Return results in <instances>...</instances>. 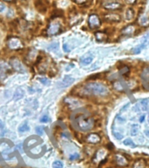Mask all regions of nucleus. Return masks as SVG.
Masks as SVG:
<instances>
[{"label":"nucleus","instance_id":"obj_10","mask_svg":"<svg viewBox=\"0 0 149 168\" xmlns=\"http://www.w3.org/2000/svg\"><path fill=\"white\" fill-rule=\"evenodd\" d=\"M104 8L108 10H120L122 8V5H121V4H119L118 2L112 1V2L106 3L104 4Z\"/></svg>","mask_w":149,"mask_h":168},{"label":"nucleus","instance_id":"obj_28","mask_svg":"<svg viewBox=\"0 0 149 168\" xmlns=\"http://www.w3.org/2000/svg\"><path fill=\"white\" fill-rule=\"evenodd\" d=\"M80 158V154L79 153H73V154H72V155H70L69 158L71 160H75V159H78V158Z\"/></svg>","mask_w":149,"mask_h":168},{"label":"nucleus","instance_id":"obj_18","mask_svg":"<svg viewBox=\"0 0 149 168\" xmlns=\"http://www.w3.org/2000/svg\"><path fill=\"white\" fill-rule=\"evenodd\" d=\"M134 18V11L132 8L127 9V12H126V19L127 20H132Z\"/></svg>","mask_w":149,"mask_h":168},{"label":"nucleus","instance_id":"obj_5","mask_svg":"<svg viewBox=\"0 0 149 168\" xmlns=\"http://www.w3.org/2000/svg\"><path fill=\"white\" fill-rule=\"evenodd\" d=\"M24 46L23 43L21 39H19V38H11L8 40V47L11 50H19L22 49Z\"/></svg>","mask_w":149,"mask_h":168},{"label":"nucleus","instance_id":"obj_9","mask_svg":"<svg viewBox=\"0 0 149 168\" xmlns=\"http://www.w3.org/2000/svg\"><path fill=\"white\" fill-rule=\"evenodd\" d=\"M35 7L41 13H45L47 10V2L46 0H37L35 3Z\"/></svg>","mask_w":149,"mask_h":168},{"label":"nucleus","instance_id":"obj_29","mask_svg":"<svg viewBox=\"0 0 149 168\" xmlns=\"http://www.w3.org/2000/svg\"><path fill=\"white\" fill-rule=\"evenodd\" d=\"M49 120V117L46 116V115H45V116H43V117L40 118V122H42V123H46V122H48Z\"/></svg>","mask_w":149,"mask_h":168},{"label":"nucleus","instance_id":"obj_37","mask_svg":"<svg viewBox=\"0 0 149 168\" xmlns=\"http://www.w3.org/2000/svg\"><path fill=\"white\" fill-rule=\"evenodd\" d=\"M4 1H6V2H11V1H13V0H4Z\"/></svg>","mask_w":149,"mask_h":168},{"label":"nucleus","instance_id":"obj_15","mask_svg":"<svg viewBox=\"0 0 149 168\" xmlns=\"http://www.w3.org/2000/svg\"><path fill=\"white\" fill-rule=\"evenodd\" d=\"M141 79L143 81L149 83V66L146 67L141 72Z\"/></svg>","mask_w":149,"mask_h":168},{"label":"nucleus","instance_id":"obj_21","mask_svg":"<svg viewBox=\"0 0 149 168\" xmlns=\"http://www.w3.org/2000/svg\"><path fill=\"white\" fill-rule=\"evenodd\" d=\"M139 132V126L138 125H133L131 128V135L136 136Z\"/></svg>","mask_w":149,"mask_h":168},{"label":"nucleus","instance_id":"obj_24","mask_svg":"<svg viewBox=\"0 0 149 168\" xmlns=\"http://www.w3.org/2000/svg\"><path fill=\"white\" fill-rule=\"evenodd\" d=\"M139 23H140V25H147L149 23V19L148 17H146L145 15H143V16L139 19Z\"/></svg>","mask_w":149,"mask_h":168},{"label":"nucleus","instance_id":"obj_14","mask_svg":"<svg viewBox=\"0 0 149 168\" xmlns=\"http://www.w3.org/2000/svg\"><path fill=\"white\" fill-rule=\"evenodd\" d=\"M25 96V90L21 87L17 88L15 92H14V95H13V99L14 100H19V99H22L23 97Z\"/></svg>","mask_w":149,"mask_h":168},{"label":"nucleus","instance_id":"obj_26","mask_svg":"<svg viewBox=\"0 0 149 168\" xmlns=\"http://www.w3.org/2000/svg\"><path fill=\"white\" fill-rule=\"evenodd\" d=\"M39 81H40L41 84L45 85H50V80L46 78H39Z\"/></svg>","mask_w":149,"mask_h":168},{"label":"nucleus","instance_id":"obj_1","mask_svg":"<svg viewBox=\"0 0 149 168\" xmlns=\"http://www.w3.org/2000/svg\"><path fill=\"white\" fill-rule=\"evenodd\" d=\"M85 91H87L90 94L92 95H98V96H103L108 93L107 87L98 82H90L85 85Z\"/></svg>","mask_w":149,"mask_h":168},{"label":"nucleus","instance_id":"obj_30","mask_svg":"<svg viewBox=\"0 0 149 168\" xmlns=\"http://www.w3.org/2000/svg\"><path fill=\"white\" fill-rule=\"evenodd\" d=\"M112 134H113V136L115 137V138H117V139H121V138H124V136L122 135V134H119V133H118V132H112Z\"/></svg>","mask_w":149,"mask_h":168},{"label":"nucleus","instance_id":"obj_23","mask_svg":"<svg viewBox=\"0 0 149 168\" xmlns=\"http://www.w3.org/2000/svg\"><path fill=\"white\" fill-rule=\"evenodd\" d=\"M95 37H96V39L98 41H103V40L107 39V36L103 32H96L95 33Z\"/></svg>","mask_w":149,"mask_h":168},{"label":"nucleus","instance_id":"obj_36","mask_svg":"<svg viewBox=\"0 0 149 168\" xmlns=\"http://www.w3.org/2000/svg\"><path fill=\"white\" fill-rule=\"evenodd\" d=\"M77 2L81 4V3H83V2H86V0H77Z\"/></svg>","mask_w":149,"mask_h":168},{"label":"nucleus","instance_id":"obj_16","mask_svg":"<svg viewBox=\"0 0 149 168\" xmlns=\"http://www.w3.org/2000/svg\"><path fill=\"white\" fill-rule=\"evenodd\" d=\"M139 106H140V109L142 111H144V112L148 111V99H141L140 102H139Z\"/></svg>","mask_w":149,"mask_h":168},{"label":"nucleus","instance_id":"obj_13","mask_svg":"<svg viewBox=\"0 0 149 168\" xmlns=\"http://www.w3.org/2000/svg\"><path fill=\"white\" fill-rule=\"evenodd\" d=\"M86 140H87V142H89L91 144H97L100 141V137L96 133H91L87 136Z\"/></svg>","mask_w":149,"mask_h":168},{"label":"nucleus","instance_id":"obj_8","mask_svg":"<svg viewBox=\"0 0 149 168\" xmlns=\"http://www.w3.org/2000/svg\"><path fill=\"white\" fill-rule=\"evenodd\" d=\"M74 80H75V79H73L72 77H71L69 75H66V76H65L64 79H62L60 83H59L58 85H59L60 88H66V87L70 86V85L74 82Z\"/></svg>","mask_w":149,"mask_h":168},{"label":"nucleus","instance_id":"obj_31","mask_svg":"<svg viewBox=\"0 0 149 168\" xmlns=\"http://www.w3.org/2000/svg\"><path fill=\"white\" fill-rule=\"evenodd\" d=\"M63 50H64L66 52H70L72 49L69 48V46H68V45H67V44H64V45H63Z\"/></svg>","mask_w":149,"mask_h":168},{"label":"nucleus","instance_id":"obj_35","mask_svg":"<svg viewBox=\"0 0 149 168\" xmlns=\"http://www.w3.org/2000/svg\"><path fill=\"white\" fill-rule=\"evenodd\" d=\"M144 120H145V115L141 116V118H140V119H139V121H140V122H143Z\"/></svg>","mask_w":149,"mask_h":168},{"label":"nucleus","instance_id":"obj_4","mask_svg":"<svg viewBox=\"0 0 149 168\" xmlns=\"http://www.w3.org/2000/svg\"><path fill=\"white\" fill-rule=\"evenodd\" d=\"M10 71V65L4 60H0V80H4Z\"/></svg>","mask_w":149,"mask_h":168},{"label":"nucleus","instance_id":"obj_11","mask_svg":"<svg viewBox=\"0 0 149 168\" xmlns=\"http://www.w3.org/2000/svg\"><path fill=\"white\" fill-rule=\"evenodd\" d=\"M65 103H66V105H68L70 108L72 109L79 107L80 105H81L80 100H78V99H73V98H71V97L66 98V99H65Z\"/></svg>","mask_w":149,"mask_h":168},{"label":"nucleus","instance_id":"obj_17","mask_svg":"<svg viewBox=\"0 0 149 168\" xmlns=\"http://www.w3.org/2000/svg\"><path fill=\"white\" fill-rule=\"evenodd\" d=\"M93 59V58L92 56H87V57H84L80 59V63L83 65H90L92 63V61Z\"/></svg>","mask_w":149,"mask_h":168},{"label":"nucleus","instance_id":"obj_22","mask_svg":"<svg viewBox=\"0 0 149 168\" xmlns=\"http://www.w3.org/2000/svg\"><path fill=\"white\" fill-rule=\"evenodd\" d=\"M116 160H117V163L120 165V166H125V165H127V160L125 159V158H123L122 156H120V155H118L117 157H116Z\"/></svg>","mask_w":149,"mask_h":168},{"label":"nucleus","instance_id":"obj_32","mask_svg":"<svg viewBox=\"0 0 149 168\" xmlns=\"http://www.w3.org/2000/svg\"><path fill=\"white\" fill-rule=\"evenodd\" d=\"M5 9V5L3 3H0V12L4 11V10Z\"/></svg>","mask_w":149,"mask_h":168},{"label":"nucleus","instance_id":"obj_20","mask_svg":"<svg viewBox=\"0 0 149 168\" xmlns=\"http://www.w3.org/2000/svg\"><path fill=\"white\" fill-rule=\"evenodd\" d=\"M123 144H124L125 146H130V147H133V148L136 147L135 144L133 143V141L131 138H127V139H125V140L123 141Z\"/></svg>","mask_w":149,"mask_h":168},{"label":"nucleus","instance_id":"obj_7","mask_svg":"<svg viewBox=\"0 0 149 168\" xmlns=\"http://www.w3.org/2000/svg\"><path fill=\"white\" fill-rule=\"evenodd\" d=\"M88 24H89V26L92 29H95V28H99L100 25H101V22H100V19L97 15L92 14L89 17Z\"/></svg>","mask_w":149,"mask_h":168},{"label":"nucleus","instance_id":"obj_3","mask_svg":"<svg viewBox=\"0 0 149 168\" xmlns=\"http://www.w3.org/2000/svg\"><path fill=\"white\" fill-rule=\"evenodd\" d=\"M10 65L14 71H18L19 73H25L26 71V69L25 68V66L21 63L19 59H18L17 57H13V58L10 59Z\"/></svg>","mask_w":149,"mask_h":168},{"label":"nucleus","instance_id":"obj_25","mask_svg":"<svg viewBox=\"0 0 149 168\" xmlns=\"http://www.w3.org/2000/svg\"><path fill=\"white\" fill-rule=\"evenodd\" d=\"M52 167L53 168H63L64 167V164L62 161L60 160H56L52 163Z\"/></svg>","mask_w":149,"mask_h":168},{"label":"nucleus","instance_id":"obj_34","mask_svg":"<svg viewBox=\"0 0 149 168\" xmlns=\"http://www.w3.org/2000/svg\"><path fill=\"white\" fill-rule=\"evenodd\" d=\"M126 1H127V3H129V4H134L136 0H126Z\"/></svg>","mask_w":149,"mask_h":168},{"label":"nucleus","instance_id":"obj_6","mask_svg":"<svg viewBox=\"0 0 149 168\" xmlns=\"http://www.w3.org/2000/svg\"><path fill=\"white\" fill-rule=\"evenodd\" d=\"M60 30H61V26H60V24L59 22H51L49 25L47 33L50 36L56 35L60 32Z\"/></svg>","mask_w":149,"mask_h":168},{"label":"nucleus","instance_id":"obj_27","mask_svg":"<svg viewBox=\"0 0 149 168\" xmlns=\"http://www.w3.org/2000/svg\"><path fill=\"white\" fill-rule=\"evenodd\" d=\"M36 132H37V134H39V135H43L44 134V128L42 127V126H38V127H36Z\"/></svg>","mask_w":149,"mask_h":168},{"label":"nucleus","instance_id":"obj_33","mask_svg":"<svg viewBox=\"0 0 149 168\" xmlns=\"http://www.w3.org/2000/svg\"><path fill=\"white\" fill-rule=\"evenodd\" d=\"M144 132H145V135H146L148 138H149V130H146Z\"/></svg>","mask_w":149,"mask_h":168},{"label":"nucleus","instance_id":"obj_38","mask_svg":"<svg viewBox=\"0 0 149 168\" xmlns=\"http://www.w3.org/2000/svg\"><path fill=\"white\" fill-rule=\"evenodd\" d=\"M148 123H149V115H148Z\"/></svg>","mask_w":149,"mask_h":168},{"label":"nucleus","instance_id":"obj_2","mask_svg":"<svg viewBox=\"0 0 149 168\" xmlns=\"http://www.w3.org/2000/svg\"><path fill=\"white\" fill-rule=\"evenodd\" d=\"M76 124L80 130L83 132H87L93 127L94 120L92 117L86 114H79L76 118Z\"/></svg>","mask_w":149,"mask_h":168},{"label":"nucleus","instance_id":"obj_12","mask_svg":"<svg viewBox=\"0 0 149 168\" xmlns=\"http://www.w3.org/2000/svg\"><path fill=\"white\" fill-rule=\"evenodd\" d=\"M105 19L108 22H112V23H117L119 22L121 20V17L119 16V14L116 13H108L105 15Z\"/></svg>","mask_w":149,"mask_h":168},{"label":"nucleus","instance_id":"obj_19","mask_svg":"<svg viewBox=\"0 0 149 168\" xmlns=\"http://www.w3.org/2000/svg\"><path fill=\"white\" fill-rule=\"evenodd\" d=\"M30 130V126H28V124L26 122H25L24 124H22L19 127V131L20 132H28Z\"/></svg>","mask_w":149,"mask_h":168}]
</instances>
